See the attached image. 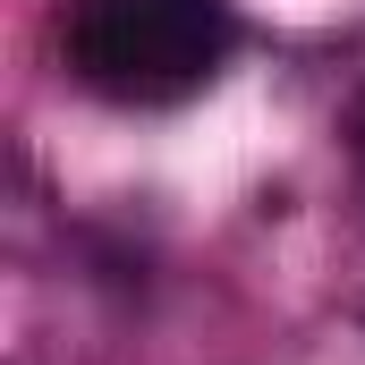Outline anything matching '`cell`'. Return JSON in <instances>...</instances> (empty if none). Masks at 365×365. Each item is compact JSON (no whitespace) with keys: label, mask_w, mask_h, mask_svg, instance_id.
Masks as SVG:
<instances>
[{"label":"cell","mask_w":365,"mask_h":365,"mask_svg":"<svg viewBox=\"0 0 365 365\" xmlns=\"http://www.w3.org/2000/svg\"><path fill=\"white\" fill-rule=\"evenodd\" d=\"M238 51L230 0H77L68 9V68L102 102L162 110L221 77Z\"/></svg>","instance_id":"6da1fadb"}]
</instances>
